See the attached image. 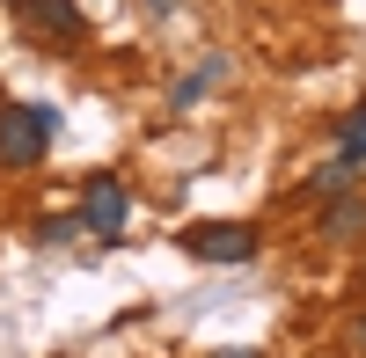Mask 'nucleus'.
I'll use <instances>...</instances> for the list:
<instances>
[{"instance_id":"f257e3e1","label":"nucleus","mask_w":366,"mask_h":358,"mask_svg":"<svg viewBox=\"0 0 366 358\" xmlns=\"http://www.w3.org/2000/svg\"><path fill=\"white\" fill-rule=\"evenodd\" d=\"M51 132H59V110L51 103H15L0 110V168H37L51 154Z\"/></svg>"},{"instance_id":"f03ea898","label":"nucleus","mask_w":366,"mask_h":358,"mask_svg":"<svg viewBox=\"0 0 366 358\" xmlns=\"http://www.w3.org/2000/svg\"><path fill=\"white\" fill-rule=\"evenodd\" d=\"M183 249L205 256V263H249V256H257V234L242 227V220H205V227L183 234Z\"/></svg>"},{"instance_id":"7ed1b4c3","label":"nucleus","mask_w":366,"mask_h":358,"mask_svg":"<svg viewBox=\"0 0 366 358\" xmlns=\"http://www.w3.org/2000/svg\"><path fill=\"white\" fill-rule=\"evenodd\" d=\"M125 213H132V205H125V183H117V175H96V183L81 190V227L103 234V242L125 227Z\"/></svg>"},{"instance_id":"20e7f679","label":"nucleus","mask_w":366,"mask_h":358,"mask_svg":"<svg viewBox=\"0 0 366 358\" xmlns=\"http://www.w3.org/2000/svg\"><path fill=\"white\" fill-rule=\"evenodd\" d=\"M15 8H22V22H29V37H51V44H74L81 29H88L74 0H15Z\"/></svg>"},{"instance_id":"39448f33","label":"nucleus","mask_w":366,"mask_h":358,"mask_svg":"<svg viewBox=\"0 0 366 358\" xmlns=\"http://www.w3.org/2000/svg\"><path fill=\"white\" fill-rule=\"evenodd\" d=\"M220 66H227V58H205V66H198V73H183V81H176V110H191V103L205 96V88H212V81H220Z\"/></svg>"},{"instance_id":"423d86ee","label":"nucleus","mask_w":366,"mask_h":358,"mask_svg":"<svg viewBox=\"0 0 366 358\" xmlns=\"http://www.w3.org/2000/svg\"><path fill=\"white\" fill-rule=\"evenodd\" d=\"M352 161H366V103L345 117V168H352Z\"/></svg>"},{"instance_id":"0eeeda50","label":"nucleus","mask_w":366,"mask_h":358,"mask_svg":"<svg viewBox=\"0 0 366 358\" xmlns=\"http://www.w3.org/2000/svg\"><path fill=\"white\" fill-rule=\"evenodd\" d=\"M366 227V205H337V213H330V234H359Z\"/></svg>"},{"instance_id":"6e6552de","label":"nucleus","mask_w":366,"mask_h":358,"mask_svg":"<svg viewBox=\"0 0 366 358\" xmlns=\"http://www.w3.org/2000/svg\"><path fill=\"white\" fill-rule=\"evenodd\" d=\"M74 234H81V220H44V227H37V242H74Z\"/></svg>"},{"instance_id":"1a4fd4ad","label":"nucleus","mask_w":366,"mask_h":358,"mask_svg":"<svg viewBox=\"0 0 366 358\" xmlns=\"http://www.w3.org/2000/svg\"><path fill=\"white\" fill-rule=\"evenodd\" d=\"M212 358H257V351H249V344H234V351H212Z\"/></svg>"},{"instance_id":"9d476101","label":"nucleus","mask_w":366,"mask_h":358,"mask_svg":"<svg viewBox=\"0 0 366 358\" xmlns=\"http://www.w3.org/2000/svg\"><path fill=\"white\" fill-rule=\"evenodd\" d=\"M352 344H359V351H366V322H359V337H352Z\"/></svg>"}]
</instances>
